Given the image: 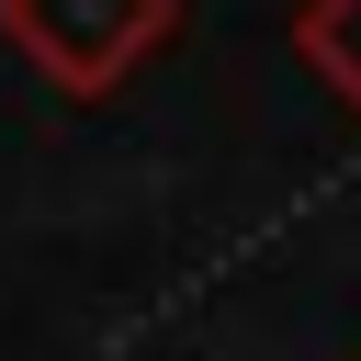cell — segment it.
Returning a JSON list of instances; mask_svg holds the SVG:
<instances>
[{"mask_svg": "<svg viewBox=\"0 0 361 361\" xmlns=\"http://www.w3.org/2000/svg\"><path fill=\"white\" fill-rule=\"evenodd\" d=\"M169 23L180 0H0V45L68 102H113L169 45Z\"/></svg>", "mask_w": 361, "mask_h": 361, "instance_id": "1", "label": "cell"}, {"mask_svg": "<svg viewBox=\"0 0 361 361\" xmlns=\"http://www.w3.org/2000/svg\"><path fill=\"white\" fill-rule=\"evenodd\" d=\"M293 56L316 68V90H338L361 113V0H305L293 11Z\"/></svg>", "mask_w": 361, "mask_h": 361, "instance_id": "2", "label": "cell"}]
</instances>
